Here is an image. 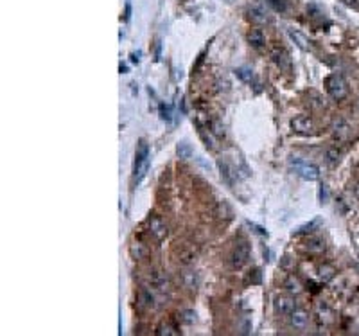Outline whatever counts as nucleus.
<instances>
[{
  "mask_svg": "<svg viewBox=\"0 0 359 336\" xmlns=\"http://www.w3.org/2000/svg\"><path fill=\"white\" fill-rule=\"evenodd\" d=\"M248 225H250V227H253V228H255L257 232H259V234H262V236H268V232H266L264 228H262V227H259V225H255V223L248 221Z\"/></svg>",
  "mask_w": 359,
  "mask_h": 336,
  "instance_id": "26",
  "label": "nucleus"
},
{
  "mask_svg": "<svg viewBox=\"0 0 359 336\" xmlns=\"http://www.w3.org/2000/svg\"><path fill=\"white\" fill-rule=\"evenodd\" d=\"M153 302H155V297L149 289H140V293H138V304H140V308H151Z\"/></svg>",
  "mask_w": 359,
  "mask_h": 336,
  "instance_id": "15",
  "label": "nucleus"
},
{
  "mask_svg": "<svg viewBox=\"0 0 359 336\" xmlns=\"http://www.w3.org/2000/svg\"><path fill=\"white\" fill-rule=\"evenodd\" d=\"M149 230H151V234L156 237V239H164L166 234H167L166 223L162 221L158 216H153V218L149 219Z\"/></svg>",
  "mask_w": 359,
  "mask_h": 336,
  "instance_id": "9",
  "label": "nucleus"
},
{
  "mask_svg": "<svg viewBox=\"0 0 359 336\" xmlns=\"http://www.w3.org/2000/svg\"><path fill=\"white\" fill-rule=\"evenodd\" d=\"M236 76L241 81H244V83H251V81H253V72H251L250 68H246V67L236 68Z\"/></svg>",
  "mask_w": 359,
  "mask_h": 336,
  "instance_id": "16",
  "label": "nucleus"
},
{
  "mask_svg": "<svg viewBox=\"0 0 359 336\" xmlns=\"http://www.w3.org/2000/svg\"><path fill=\"white\" fill-rule=\"evenodd\" d=\"M334 268H332V266H321L320 268V279L323 280V282H327V280H331L332 277H334Z\"/></svg>",
  "mask_w": 359,
  "mask_h": 336,
  "instance_id": "18",
  "label": "nucleus"
},
{
  "mask_svg": "<svg viewBox=\"0 0 359 336\" xmlns=\"http://www.w3.org/2000/svg\"><path fill=\"white\" fill-rule=\"evenodd\" d=\"M160 117H162V121H166V123H171V121H173V114H171L169 106L160 104Z\"/></svg>",
  "mask_w": 359,
  "mask_h": 336,
  "instance_id": "21",
  "label": "nucleus"
},
{
  "mask_svg": "<svg viewBox=\"0 0 359 336\" xmlns=\"http://www.w3.org/2000/svg\"><path fill=\"white\" fill-rule=\"evenodd\" d=\"M248 18H250L253 24H259V25H264L269 22V16L260 9V7H250V9H248Z\"/></svg>",
  "mask_w": 359,
  "mask_h": 336,
  "instance_id": "10",
  "label": "nucleus"
},
{
  "mask_svg": "<svg viewBox=\"0 0 359 336\" xmlns=\"http://www.w3.org/2000/svg\"><path fill=\"white\" fill-rule=\"evenodd\" d=\"M147 162H149V146L144 138L138 140L137 146V153H135V164H133V176H135V182H140L144 178L147 171Z\"/></svg>",
  "mask_w": 359,
  "mask_h": 336,
  "instance_id": "1",
  "label": "nucleus"
},
{
  "mask_svg": "<svg viewBox=\"0 0 359 336\" xmlns=\"http://www.w3.org/2000/svg\"><path fill=\"white\" fill-rule=\"evenodd\" d=\"M273 308L277 313L280 315H291V313L297 309V302H295L293 297H288V295H280V297L275 298Z\"/></svg>",
  "mask_w": 359,
  "mask_h": 336,
  "instance_id": "5",
  "label": "nucleus"
},
{
  "mask_svg": "<svg viewBox=\"0 0 359 336\" xmlns=\"http://www.w3.org/2000/svg\"><path fill=\"white\" fill-rule=\"evenodd\" d=\"M156 335H176V333H175V329H173V327H169V326H162V327H158V331H156Z\"/></svg>",
  "mask_w": 359,
  "mask_h": 336,
  "instance_id": "23",
  "label": "nucleus"
},
{
  "mask_svg": "<svg viewBox=\"0 0 359 336\" xmlns=\"http://www.w3.org/2000/svg\"><path fill=\"white\" fill-rule=\"evenodd\" d=\"M194 318H196V315H194V311H185V313H183V322H187V324H192V322H194Z\"/></svg>",
  "mask_w": 359,
  "mask_h": 336,
  "instance_id": "25",
  "label": "nucleus"
},
{
  "mask_svg": "<svg viewBox=\"0 0 359 336\" xmlns=\"http://www.w3.org/2000/svg\"><path fill=\"white\" fill-rule=\"evenodd\" d=\"M356 194H358V196H359V185H358V187H356Z\"/></svg>",
  "mask_w": 359,
  "mask_h": 336,
  "instance_id": "28",
  "label": "nucleus"
},
{
  "mask_svg": "<svg viewBox=\"0 0 359 336\" xmlns=\"http://www.w3.org/2000/svg\"><path fill=\"white\" fill-rule=\"evenodd\" d=\"M129 13H131V7H129V2H128V4H126V16H124L126 20H129Z\"/></svg>",
  "mask_w": 359,
  "mask_h": 336,
  "instance_id": "27",
  "label": "nucleus"
},
{
  "mask_svg": "<svg viewBox=\"0 0 359 336\" xmlns=\"http://www.w3.org/2000/svg\"><path fill=\"white\" fill-rule=\"evenodd\" d=\"M268 4L271 5L275 11H280V13L288 11V2H286V0H268Z\"/></svg>",
  "mask_w": 359,
  "mask_h": 336,
  "instance_id": "20",
  "label": "nucleus"
},
{
  "mask_svg": "<svg viewBox=\"0 0 359 336\" xmlns=\"http://www.w3.org/2000/svg\"><path fill=\"white\" fill-rule=\"evenodd\" d=\"M329 202V191H327V185H321L320 187V203H327Z\"/></svg>",
  "mask_w": 359,
  "mask_h": 336,
  "instance_id": "22",
  "label": "nucleus"
},
{
  "mask_svg": "<svg viewBox=\"0 0 359 336\" xmlns=\"http://www.w3.org/2000/svg\"><path fill=\"white\" fill-rule=\"evenodd\" d=\"M325 88L329 92L332 99H345L347 94H349V85H347V81L343 79V76L340 74H331V76L325 79Z\"/></svg>",
  "mask_w": 359,
  "mask_h": 336,
  "instance_id": "3",
  "label": "nucleus"
},
{
  "mask_svg": "<svg viewBox=\"0 0 359 336\" xmlns=\"http://www.w3.org/2000/svg\"><path fill=\"white\" fill-rule=\"evenodd\" d=\"M289 317H291V326H293L295 329H300V331H302V329H305V327H307L309 315L303 311V309H295V311L291 313Z\"/></svg>",
  "mask_w": 359,
  "mask_h": 336,
  "instance_id": "8",
  "label": "nucleus"
},
{
  "mask_svg": "<svg viewBox=\"0 0 359 336\" xmlns=\"http://www.w3.org/2000/svg\"><path fill=\"white\" fill-rule=\"evenodd\" d=\"M289 166L295 171V175H298L300 178L307 182H314L320 178V169L314 164H309V162L302 160V158H291L289 160Z\"/></svg>",
  "mask_w": 359,
  "mask_h": 336,
  "instance_id": "2",
  "label": "nucleus"
},
{
  "mask_svg": "<svg viewBox=\"0 0 359 336\" xmlns=\"http://www.w3.org/2000/svg\"><path fill=\"white\" fill-rule=\"evenodd\" d=\"M248 42H250L251 47L260 49V47H262V45L266 43L264 33H262L260 29H251L250 33H248Z\"/></svg>",
  "mask_w": 359,
  "mask_h": 336,
  "instance_id": "12",
  "label": "nucleus"
},
{
  "mask_svg": "<svg viewBox=\"0 0 359 336\" xmlns=\"http://www.w3.org/2000/svg\"><path fill=\"white\" fill-rule=\"evenodd\" d=\"M271 58H273L275 65L279 67L280 70H286V72L291 70V58H289V54L284 51V49H275V51L271 52Z\"/></svg>",
  "mask_w": 359,
  "mask_h": 336,
  "instance_id": "7",
  "label": "nucleus"
},
{
  "mask_svg": "<svg viewBox=\"0 0 359 336\" xmlns=\"http://www.w3.org/2000/svg\"><path fill=\"white\" fill-rule=\"evenodd\" d=\"M178 155H180V158H190V156H192V147H190L187 142H180Z\"/></svg>",
  "mask_w": 359,
  "mask_h": 336,
  "instance_id": "19",
  "label": "nucleus"
},
{
  "mask_svg": "<svg viewBox=\"0 0 359 336\" xmlns=\"http://www.w3.org/2000/svg\"><path fill=\"white\" fill-rule=\"evenodd\" d=\"M131 254H133V256H137V259H140V257L144 256V248H142V246L137 243V246H135V245L131 246Z\"/></svg>",
  "mask_w": 359,
  "mask_h": 336,
  "instance_id": "24",
  "label": "nucleus"
},
{
  "mask_svg": "<svg viewBox=\"0 0 359 336\" xmlns=\"http://www.w3.org/2000/svg\"><path fill=\"white\" fill-rule=\"evenodd\" d=\"M305 250L309 254H321V252L325 250V243L318 239V237H309L307 241H305Z\"/></svg>",
  "mask_w": 359,
  "mask_h": 336,
  "instance_id": "13",
  "label": "nucleus"
},
{
  "mask_svg": "<svg viewBox=\"0 0 359 336\" xmlns=\"http://www.w3.org/2000/svg\"><path fill=\"white\" fill-rule=\"evenodd\" d=\"M218 167L219 171H221V178L225 182H227V185H234V171H232V167L228 166L227 160H223V158H219L218 160Z\"/></svg>",
  "mask_w": 359,
  "mask_h": 336,
  "instance_id": "11",
  "label": "nucleus"
},
{
  "mask_svg": "<svg viewBox=\"0 0 359 336\" xmlns=\"http://www.w3.org/2000/svg\"><path fill=\"white\" fill-rule=\"evenodd\" d=\"M288 33H289V36H291V40L297 43L298 47L302 49V51H307V49H309V42H307V38H305L302 33H298V31H295V29H289Z\"/></svg>",
  "mask_w": 359,
  "mask_h": 336,
  "instance_id": "14",
  "label": "nucleus"
},
{
  "mask_svg": "<svg viewBox=\"0 0 359 336\" xmlns=\"http://www.w3.org/2000/svg\"><path fill=\"white\" fill-rule=\"evenodd\" d=\"M248 259H250V246L246 245V243H241V245L236 246V250L232 252L230 265L232 268L239 270V268H242V266L248 263Z\"/></svg>",
  "mask_w": 359,
  "mask_h": 336,
  "instance_id": "4",
  "label": "nucleus"
},
{
  "mask_svg": "<svg viewBox=\"0 0 359 336\" xmlns=\"http://www.w3.org/2000/svg\"><path fill=\"white\" fill-rule=\"evenodd\" d=\"M291 128H293V132L300 133V135H311V133H314V124H312L311 119L305 117V115H300V117L293 119V121H291Z\"/></svg>",
  "mask_w": 359,
  "mask_h": 336,
  "instance_id": "6",
  "label": "nucleus"
},
{
  "mask_svg": "<svg viewBox=\"0 0 359 336\" xmlns=\"http://www.w3.org/2000/svg\"><path fill=\"white\" fill-rule=\"evenodd\" d=\"M284 286H286V289H288V291H291V293H300V291H302V286H300V282H298L297 279H293V277H289V279L284 282Z\"/></svg>",
  "mask_w": 359,
  "mask_h": 336,
  "instance_id": "17",
  "label": "nucleus"
}]
</instances>
